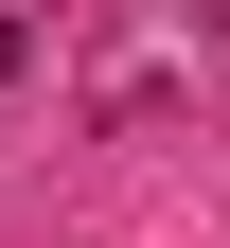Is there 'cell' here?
<instances>
[{
	"label": "cell",
	"instance_id": "cell-1",
	"mask_svg": "<svg viewBox=\"0 0 230 248\" xmlns=\"http://www.w3.org/2000/svg\"><path fill=\"white\" fill-rule=\"evenodd\" d=\"M18 71H36V18H18V0H0V89H18Z\"/></svg>",
	"mask_w": 230,
	"mask_h": 248
}]
</instances>
